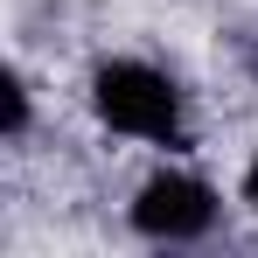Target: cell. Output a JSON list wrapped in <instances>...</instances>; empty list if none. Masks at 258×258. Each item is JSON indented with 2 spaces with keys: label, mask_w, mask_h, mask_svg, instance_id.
I'll return each instance as SVG.
<instances>
[{
  "label": "cell",
  "mask_w": 258,
  "mask_h": 258,
  "mask_svg": "<svg viewBox=\"0 0 258 258\" xmlns=\"http://www.w3.org/2000/svg\"><path fill=\"white\" fill-rule=\"evenodd\" d=\"M84 112L98 133L147 147V154H188L196 147V105H188L181 77L154 56H133V49H112L84 70Z\"/></svg>",
  "instance_id": "1"
},
{
  "label": "cell",
  "mask_w": 258,
  "mask_h": 258,
  "mask_svg": "<svg viewBox=\"0 0 258 258\" xmlns=\"http://www.w3.org/2000/svg\"><path fill=\"white\" fill-rule=\"evenodd\" d=\"M223 223V188L181 154H154L140 181L126 188V230L140 244H210Z\"/></svg>",
  "instance_id": "2"
},
{
  "label": "cell",
  "mask_w": 258,
  "mask_h": 258,
  "mask_svg": "<svg viewBox=\"0 0 258 258\" xmlns=\"http://www.w3.org/2000/svg\"><path fill=\"white\" fill-rule=\"evenodd\" d=\"M28 133H35V84H28L21 63H7V70H0V140L21 154Z\"/></svg>",
  "instance_id": "3"
},
{
  "label": "cell",
  "mask_w": 258,
  "mask_h": 258,
  "mask_svg": "<svg viewBox=\"0 0 258 258\" xmlns=\"http://www.w3.org/2000/svg\"><path fill=\"white\" fill-rule=\"evenodd\" d=\"M237 210H244V216L258 223V154L244 161V174H237Z\"/></svg>",
  "instance_id": "4"
}]
</instances>
